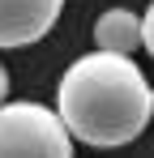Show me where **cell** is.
I'll return each instance as SVG.
<instances>
[{
  "label": "cell",
  "instance_id": "5",
  "mask_svg": "<svg viewBox=\"0 0 154 158\" xmlns=\"http://www.w3.org/2000/svg\"><path fill=\"white\" fill-rule=\"evenodd\" d=\"M141 47L154 56V0H150V9H146V17H141Z\"/></svg>",
  "mask_w": 154,
  "mask_h": 158
},
{
  "label": "cell",
  "instance_id": "3",
  "mask_svg": "<svg viewBox=\"0 0 154 158\" xmlns=\"http://www.w3.org/2000/svg\"><path fill=\"white\" fill-rule=\"evenodd\" d=\"M64 0H0V52H17L51 34Z\"/></svg>",
  "mask_w": 154,
  "mask_h": 158
},
{
  "label": "cell",
  "instance_id": "7",
  "mask_svg": "<svg viewBox=\"0 0 154 158\" xmlns=\"http://www.w3.org/2000/svg\"><path fill=\"white\" fill-rule=\"evenodd\" d=\"M150 120H154V90H150Z\"/></svg>",
  "mask_w": 154,
  "mask_h": 158
},
{
  "label": "cell",
  "instance_id": "6",
  "mask_svg": "<svg viewBox=\"0 0 154 158\" xmlns=\"http://www.w3.org/2000/svg\"><path fill=\"white\" fill-rule=\"evenodd\" d=\"M4 98H9V73H4V64H0V107H4Z\"/></svg>",
  "mask_w": 154,
  "mask_h": 158
},
{
  "label": "cell",
  "instance_id": "1",
  "mask_svg": "<svg viewBox=\"0 0 154 158\" xmlns=\"http://www.w3.org/2000/svg\"><path fill=\"white\" fill-rule=\"evenodd\" d=\"M56 120L69 141L94 150L128 145L150 124V81L124 56H77L56 85Z\"/></svg>",
  "mask_w": 154,
  "mask_h": 158
},
{
  "label": "cell",
  "instance_id": "2",
  "mask_svg": "<svg viewBox=\"0 0 154 158\" xmlns=\"http://www.w3.org/2000/svg\"><path fill=\"white\" fill-rule=\"evenodd\" d=\"M0 158H73V141L43 103L0 107Z\"/></svg>",
  "mask_w": 154,
  "mask_h": 158
},
{
  "label": "cell",
  "instance_id": "4",
  "mask_svg": "<svg viewBox=\"0 0 154 158\" xmlns=\"http://www.w3.org/2000/svg\"><path fill=\"white\" fill-rule=\"evenodd\" d=\"M94 52L103 56H133L141 47V17L137 13H128V9H107L99 13V22H94Z\"/></svg>",
  "mask_w": 154,
  "mask_h": 158
}]
</instances>
